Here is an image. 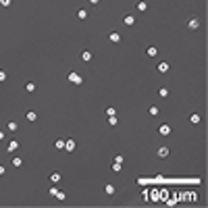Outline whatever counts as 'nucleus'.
Returning <instances> with one entry per match:
<instances>
[{"label": "nucleus", "instance_id": "f257e3e1", "mask_svg": "<svg viewBox=\"0 0 208 208\" xmlns=\"http://www.w3.org/2000/svg\"><path fill=\"white\" fill-rule=\"evenodd\" d=\"M67 79H69L73 85H81V83H83V77L79 75L77 71H69V73H67Z\"/></svg>", "mask_w": 208, "mask_h": 208}, {"label": "nucleus", "instance_id": "f03ea898", "mask_svg": "<svg viewBox=\"0 0 208 208\" xmlns=\"http://www.w3.org/2000/svg\"><path fill=\"white\" fill-rule=\"evenodd\" d=\"M75 139L73 138H69V139H65V150H67V152H75Z\"/></svg>", "mask_w": 208, "mask_h": 208}, {"label": "nucleus", "instance_id": "7ed1b4c3", "mask_svg": "<svg viewBox=\"0 0 208 208\" xmlns=\"http://www.w3.org/2000/svg\"><path fill=\"white\" fill-rule=\"evenodd\" d=\"M171 131H173V129H171V125H160V127H158V133H160V135H162V138H166V135H171Z\"/></svg>", "mask_w": 208, "mask_h": 208}, {"label": "nucleus", "instance_id": "20e7f679", "mask_svg": "<svg viewBox=\"0 0 208 208\" xmlns=\"http://www.w3.org/2000/svg\"><path fill=\"white\" fill-rule=\"evenodd\" d=\"M79 58H81L83 62H90L92 58H94V54H92V50H81V54H79Z\"/></svg>", "mask_w": 208, "mask_h": 208}, {"label": "nucleus", "instance_id": "39448f33", "mask_svg": "<svg viewBox=\"0 0 208 208\" xmlns=\"http://www.w3.org/2000/svg\"><path fill=\"white\" fill-rule=\"evenodd\" d=\"M17 150H19V142H17V139H11V142H8V146H7V152H17Z\"/></svg>", "mask_w": 208, "mask_h": 208}, {"label": "nucleus", "instance_id": "423d86ee", "mask_svg": "<svg viewBox=\"0 0 208 208\" xmlns=\"http://www.w3.org/2000/svg\"><path fill=\"white\" fill-rule=\"evenodd\" d=\"M135 21H138V19H135L133 15H125V17H123V23L127 25V27H133V25H135Z\"/></svg>", "mask_w": 208, "mask_h": 208}, {"label": "nucleus", "instance_id": "0eeeda50", "mask_svg": "<svg viewBox=\"0 0 208 208\" xmlns=\"http://www.w3.org/2000/svg\"><path fill=\"white\" fill-rule=\"evenodd\" d=\"M198 27H200V19L198 17H192L187 21V29H198Z\"/></svg>", "mask_w": 208, "mask_h": 208}, {"label": "nucleus", "instance_id": "6e6552de", "mask_svg": "<svg viewBox=\"0 0 208 208\" xmlns=\"http://www.w3.org/2000/svg\"><path fill=\"white\" fill-rule=\"evenodd\" d=\"M48 181L50 183H61V173H58V171H52V173L48 175Z\"/></svg>", "mask_w": 208, "mask_h": 208}, {"label": "nucleus", "instance_id": "1a4fd4ad", "mask_svg": "<svg viewBox=\"0 0 208 208\" xmlns=\"http://www.w3.org/2000/svg\"><path fill=\"white\" fill-rule=\"evenodd\" d=\"M104 194L106 196H115L117 194V187L112 185V183H106V185H104Z\"/></svg>", "mask_w": 208, "mask_h": 208}, {"label": "nucleus", "instance_id": "9d476101", "mask_svg": "<svg viewBox=\"0 0 208 208\" xmlns=\"http://www.w3.org/2000/svg\"><path fill=\"white\" fill-rule=\"evenodd\" d=\"M135 8H138V13H146V11H148V2H146V0H138Z\"/></svg>", "mask_w": 208, "mask_h": 208}, {"label": "nucleus", "instance_id": "9b49d317", "mask_svg": "<svg viewBox=\"0 0 208 208\" xmlns=\"http://www.w3.org/2000/svg\"><path fill=\"white\" fill-rule=\"evenodd\" d=\"M158 158H166V156H169V154H171V150H169V148H166V146H160L158 148Z\"/></svg>", "mask_w": 208, "mask_h": 208}, {"label": "nucleus", "instance_id": "f8f14e48", "mask_svg": "<svg viewBox=\"0 0 208 208\" xmlns=\"http://www.w3.org/2000/svg\"><path fill=\"white\" fill-rule=\"evenodd\" d=\"M108 40H111V42H112V44H119V42L123 40V35L119 34V31H112V34H111V35H108Z\"/></svg>", "mask_w": 208, "mask_h": 208}, {"label": "nucleus", "instance_id": "ddd939ff", "mask_svg": "<svg viewBox=\"0 0 208 208\" xmlns=\"http://www.w3.org/2000/svg\"><path fill=\"white\" fill-rule=\"evenodd\" d=\"M7 129H8L11 133L19 131V123H17V121H8V123H7Z\"/></svg>", "mask_w": 208, "mask_h": 208}, {"label": "nucleus", "instance_id": "4468645a", "mask_svg": "<svg viewBox=\"0 0 208 208\" xmlns=\"http://www.w3.org/2000/svg\"><path fill=\"white\" fill-rule=\"evenodd\" d=\"M146 54L150 56V58H154V56L158 54V48H156V46H148V48H146Z\"/></svg>", "mask_w": 208, "mask_h": 208}, {"label": "nucleus", "instance_id": "2eb2a0df", "mask_svg": "<svg viewBox=\"0 0 208 208\" xmlns=\"http://www.w3.org/2000/svg\"><path fill=\"white\" fill-rule=\"evenodd\" d=\"M156 69H158V73H169V69H171V67H169V62H158V67H156Z\"/></svg>", "mask_w": 208, "mask_h": 208}, {"label": "nucleus", "instance_id": "dca6fc26", "mask_svg": "<svg viewBox=\"0 0 208 208\" xmlns=\"http://www.w3.org/2000/svg\"><path fill=\"white\" fill-rule=\"evenodd\" d=\"M25 119H27L29 123H35V121H38V112H35V111H29L27 115H25Z\"/></svg>", "mask_w": 208, "mask_h": 208}, {"label": "nucleus", "instance_id": "f3484780", "mask_svg": "<svg viewBox=\"0 0 208 208\" xmlns=\"http://www.w3.org/2000/svg\"><path fill=\"white\" fill-rule=\"evenodd\" d=\"M158 112H160V108L156 106V104H152V106L148 108V115H150V117H158Z\"/></svg>", "mask_w": 208, "mask_h": 208}, {"label": "nucleus", "instance_id": "a211bd4d", "mask_svg": "<svg viewBox=\"0 0 208 208\" xmlns=\"http://www.w3.org/2000/svg\"><path fill=\"white\" fill-rule=\"evenodd\" d=\"M25 92H27V94H34V92H35V83L34 81H27V83H25Z\"/></svg>", "mask_w": 208, "mask_h": 208}, {"label": "nucleus", "instance_id": "6ab92c4d", "mask_svg": "<svg viewBox=\"0 0 208 208\" xmlns=\"http://www.w3.org/2000/svg\"><path fill=\"white\" fill-rule=\"evenodd\" d=\"M77 19L85 21V19H88V11H85V8H79V11H77Z\"/></svg>", "mask_w": 208, "mask_h": 208}, {"label": "nucleus", "instance_id": "aec40b11", "mask_svg": "<svg viewBox=\"0 0 208 208\" xmlns=\"http://www.w3.org/2000/svg\"><path fill=\"white\" fill-rule=\"evenodd\" d=\"M189 123H192V125H198V123H200V115H198V112L189 115Z\"/></svg>", "mask_w": 208, "mask_h": 208}, {"label": "nucleus", "instance_id": "412c9836", "mask_svg": "<svg viewBox=\"0 0 208 208\" xmlns=\"http://www.w3.org/2000/svg\"><path fill=\"white\" fill-rule=\"evenodd\" d=\"M48 194L52 196V198H54V196L58 194V183H52V185H50V189H48Z\"/></svg>", "mask_w": 208, "mask_h": 208}, {"label": "nucleus", "instance_id": "4be33fe9", "mask_svg": "<svg viewBox=\"0 0 208 208\" xmlns=\"http://www.w3.org/2000/svg\"><path fill=\"white\" fill-rule=\"evenodd\" d=\"M112 173H121V171H123V165H121V162H112Z\"/></svg>", "mask_w": 208, "mask_h": 208}, {"label": "nucleus", "instance_id": "5701e85b", "mask_svg": "<svg viewBox=\"0 0 208 208\" xmlns=\"http://www.w3.org/2000/svg\"><path fill=\"white\" fill-rule=\"evenodd\" d=\"M21 165H23V158H21V156H13V166L15 169H19Z\"/></svg>", "mask_w": 208, "mask_h": 208}, {"label": "nucleus", "instance_id": "b1692460", "mask_svg": "<svg viewBox=\"0 0 208 208\" xmlns=\"http://www.w3.org/2000/svg\"><path fill=\"white\" fill-rule=\"evenodd\" d=\"M54 148H56V150H65V139H56Z\"/></svg>", "mask_w": 208, "mask_h": 208}, {"label": "nucleus", "instance_id": "393cba45", "mask_svg": "<svg viewBox=\"0 0 208 208\" xmlns=\"http://www.w3.org/2000/svg\"><path fill=\"white\" fill-rule=\"evenodd\" d=\"M158 96L160 98H166V96H169V88H158Z\"/></svg>", "mask_w": 208, "mask_h": 208}, {"label": "nucleus", "instance_id": "a878e982", "mask_svg": "<svg viewBox=\"0 0 208 208\" xmlns=\"http://www.w3.org/2000/svg\"><path fill=\"white\" fill-rule=\"evenodd\" d=\"M115 115H117V108H115V106H108V108H106V117H115Z\"/></svg>", "mask_w": 208, "mask_h": 208}, {"label": "nucleus", "instance_id": "bb28decb", "mask_svg": "<svg viewBox=\"0 0 208 208\" xmlns=\"http://www.w3.org/2000/svg\"><path fill=\"white\" fill-rule=\"evenodd\" d=\"M7 79H8V73H7L4 69H0V83H4Z\"/></svg>", "mask_w": 208, "mask_h": 208}, {"label": "nucleus", "instance_id": "cd10ccee", "mask_svg": "<svg viewBox=\"0 0 208 208\" xmlns=\"http://www.w3.org/2000/svg\"><path fill=\"white\" fill-rule=\"evenodd\" d=\"M117 123H119V117H117V115H115V117H108V125H111V127H115Z\"/></svg>", "mask_w": 208, "mask_h": 208}, {"label": "nucleus", "instance_id": "c85d7f7f", "mask_svg": "<svg viewBox=\"0 0 208 208\" xmlns=\"http://www.w3.org/2000/svg\"><path fill=\"white\" fill-rule=\"evenodd\" d=\"M56 200H65V198H67V194H65V192H61V189H58V194L54 196Z\"/></svg>", "mask_w": 208, "mask_h": 208}, {"label": "nucleus", "instance_id": "c756f323", "mask_svg": "<svg viewBox=\"0 0 208 208\" xmlns=\"http://www.w3.org/2000/svg\"><path fill=\"white\" fill-rule=\"evenodd\" d=\"M13 4V0H0V7H11Z\"/></svg>", "mask_w": 208, "mask_h": 208}, {"label": "nucleus", "instance_id": "7c9ffc66", "mask_svg": "<svg viewBox=\"0 0 208 208\" xmlns=\"http://www.w3.org/2000/svg\"><path fill=\"white\" fill-rule=\"evenodd\" d=\"M123 154H117V156H115V162H121V165H123Z\"/></svg>", "mask_w": 208, "mask_h": 208}, {"label": "nucleus", "instance_id": "2f4dec72", "mask_svg": "<svg viewBox=\"0 0 208 208\" xmlns=\"http://www.w3.org/2000/svg\"><path fill=\"white\" fill-rule=\"evenodd\" d=\"M4 138H7V133H4V131H2V129H0V142H2V139H4Z\"/></svg>", "mask_w": 208, "mask_h": 208}, {"label": "nucleus", "instance_id": "473e14b6", "mask_svg": "<svg viewBox=\"0 0 208 208\" xmlns=\"http://www.w3.org/2000/svg\"><path fill=\"white\" fill-rule=\"evenodd\" d=\"M90 4H94V7H98V4H100V0H90Z\"/></svg>", "mask_w": 208, "mask_h": 208}, {"label": "nucleus", "instance_id": "72a5a7b5", "mask_svg": "<svg viewBox=\"0 0 208 208\" xmlns=\"http://www.w3.org/2000/svg\"><path fill=\"white\" fill-rule=\"evenodd\" d=\"M4 173H7V169H4V166L0 165V175H4Z\"/></svg>", "mask_w": 208, "mask_h": 208}]
</instances>
